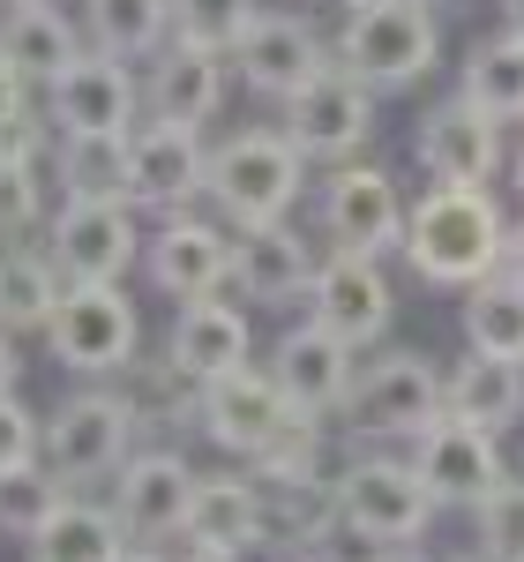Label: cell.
<instances>
[{"mask_svg":"<svg viewBox=\"0 0 524 562\" xmlns=\"http://www.w3.org/2000/svg\"><path fill=\"white\" fill-rule=\"evenodd\" d=\"M262 0H173V38H195L232 60V45L255 31Z\"/></svg>","mask_w":524,"mask_h":562,"instance_id":"36","label":"cell"},{"mask_svg":"<svg viewBox=\"0 0 524 562\" xmlns=\"http://www.w3.org/2000/svg\"><path fill=\"white\" fill-rule=\"evenodd\" d=\"M510 188H517V195H524V150H517V166H510Z\"/></svg>","mask_w":524,"mask_h":562,"instance_id":"46","label":"cell"},{"mask_svg":"<svg viewBox=\"0 0 524 562\" xmlns=\"http://www.w3.org/2000/svg\"><path fill=\"white\" fill-rule=\"evenodd\" d=\"M45 248L60 262L68 285H121V270L143 262V225H135V203H90V195H68L53 225H45Z\"/></svg>","mask_w":524,"mask_h":562,"instance_id":"8","label":"cell"},{"mask_svg":"<svg viewBox=\"0 0 524 562\" xmlns=\"http://www.w3.org/2000/svg\"><path fill=\"white\" fill-rule=\"evenodd\" d=\"M307 315H315L322 330H338V338L360 352V346H375V338L390 330L397 293H390V278H383V262H375V256H345V248H330V262H315Z\"/></svg>","mask_w":524,"mask_h":562,"instance_id":"13","label":"cell"},{"mask_svg":"<svg viewBox=\"0 0 524 562\" xmlns=\"http://www.w3.org/2000/svg\"><path fill=\"white\" fill-rule=\"evenodd\" d=\"M270 375L285 383V397H293L300 413H338L360 368H352V346H345V338H338V330H322V323L307 315L300 330H285V338H277Z\"/></svg>","mask_w":524,"mask_h":562,"instance_id":"22","label":"cell"},{"mask_svg":"<svg viewBox=\"0 0 524 562\" xmlns=\"http://www.w3.org/2000/svg\"><path fill=\"white\" fill-rule=\"evenodd\" d=\"M83 38L113 60H158L173 45V0H83Z\"/></svg>","mask_w":524,"mask_h":562,"instance_id":"30","label":"cell"},{"mask_svg":"<svg viewBox=\"0 0 524 562\" xmlns=\"http://www.w3.org/2000/svg\"><path fill=\"white\" fill-rule=\"evenodd\" d=\"M307 562H345V555H322V548H315V555H307Z\"/></svg>","mask_w":524,"mask_h":562,"instance_id":"50","label":"cell"},{"mask_svg":"<svg viewBox=\"0 0 524 562\" xmlns=\"http://www.w3.org/2000/svg\"><path fill=\"white\" fill-rule=\"evenodd\" d=\"M8 8H15V0H8Z\"/></svg>","mask_w":524,"mask_h":562,"instance_id":"53","label":"cell"},{"mask_svg":"<svg viewBox=\"0 0 524 562\" xmlns=\"http://www.w3.org/2000/svg\"><path fill=\"white\" fill-rule=\"evenodd\" d=\"M465 98L487 105L494 121H524V31H494V38L472 45V60H465Z\"/></svg>","mask_w":524,"mask_h":562,"instance_id":"33","label":"cell"},{"mask_svg":"<svg viewBox=\"0 0 524 562\" xmlns=\"http://www.w3.org/2000/svg\"><path fill=\"white\" fill-rule=\"evenodd\" d=\"M307 285H315V256H307V240L285 217L277 225H248L232 240V278H225L232 301L285 307V301H307Z\"/></svg>","mask_w":524,"mask_h":562,"instance_id":"20","label":"cell"},{"mask_svg":"<svg viewBox=\"0 0 524 562\" xmlns=\"http://www.w3.org/2000/svg\"><path fill=\"white\" fill-rule=\"evenodd\" d=\"M166 352H173L195 383H218V375H232V368H248V352H255L248 307H232L225 293H210V301H180Z\"/></svg>","mask_w":524,"mask_h":562,"instance_id":"23","label":"cell"},{"mask_svg":"<svg viewBox=\"0 0 524 562\" xmlns=\"http://www.w3.org/2000/svg\"><path fill=\"white\" fill-rule=\"evenodd\" d=\"M187 562H240V548H210V540H187Z\"/></svg>","mask_w":524,"mask_h":562,"instance_id":"43","label":"cell"},{"mask_svg":"<svg viewBox=\"0 0 524 562\" xmlns=\"http://www.w3.org/2000/svg\"><path fill=\"white\" fill-rule=\"evenodd\" d=\"M135 428L143 413L128 405V390H76L45 413V465L60 480H105L135 458Z\"/></svg>","mask_w":524,"mask_h":562,"instance_id":"5","label":"cell"},{"mask_svg":"<svg viewBox=\"0 0 524 562\" xmlns=\"http://www.w3.org/2000/svg\"><path fill=\"white\" fill-rule=\"evenodd\" d=\"M23 383V352H15V330H0V390Z\"/></svg>","mask_w":524,"mask_h":562,"instance_id":"41","label":"cell"},{"mask_svg":"<svg viewBox=\"0 0 524 562\" xmlns=\"http://www.w3.org/2000/svg\"><path fill=\"white\" fill-rule=\"evenodd\" d=\"M143 278L166 301H210V293H225V278H232V240H225L218 225L173 211L143 240Z\"/></svg>","mask_w":524,"mask_h":562,"instance_id":"16","label":"cell"},{"mask_svg":"<svg viewBox=\"0 0 524 562\" xmlns=\"http://www.w3.org/2000/svg\"><path fill=\"white\" fill-rule=\"evenodd\" d=\"M195 487H203V473L180 450H135L113 473V510H121V525L135 540H187Z\"/></svg>","mask_w":524,"mask_h":562,"instance_id":"12","label":"cell"},{"mask_svg":"<svg viewBox=\"0 0 524 562\" xmlns=\"http://www.w3.org/2000/svg\"><path fill=\"white\" fill-rule=\"evenodd\" d=\"M203 390L173 352L166 360H128V405L143 413V428H203Z\"/></svg>","mask_w":524,"mask_h":562,"instance_id":"32","label":"cell"},{"mask_svg":"<svg viewBox=\"0 0 524 562\" xmlns=\"http://www.w3.org/2000/svg\"><path fill=\"white\" fill-rule=\"evenodd\" d=\"M128 540H135V532L121 525V510L68 495V503L31 532V555H45V562H121V555H128Z\"/></svg>","mask_w":524,"mask_h":562,"instance_id":"29","label":"cell"},{"mask_svg":"<svg viewBox=\"0 0 524 562\" xmlns=\"http://www.w3.org/2000/svg\"><path fill=\"white\" fill-rule=\"evenodd\" d=\"M0 68H15V60H8V23H0Z\"/></svg>","mask_w":524,"mask_h":562,"instance_id":"47","label":"cell"},{"mask_svg":"<svg viewBox=\"0 0 524 562\" xmlns=\"http://www.w3.org/2000/svg\"><path fill=\"white\" fill-rule=\"evenodd\" d=\"M23 105H31V83H23L15 68H0V121H8V113H23Z\"/></svg>","mask_w":524,"mask_h":562,"instance_id":"40","label":"cell"},{"mask_svg":"<svg viewBox=\"0 0 524 562\" xmlns=\"http://www.w3.org/2000/svg\"><path fill=\"white\" fill-rule=\"evenodd\" d=\"M45 113H53V128H60V135H121V128H135V76H128V60H113V53L90 45L60 83H45Z\"/></svg>","mask_w":524,"mask_h":562,"instance_id":"17","label":"cell"},{"mask_svg":"<svg viewBox=\"0 0 524 562\" xmlns=\"http://www.w3.org/2000/svg\"><path fill=\"white\" fill-rule=\"evenodd\" d=\"M121 562H166V555H150V548H128V555H121Z\"/></svg>","mask_w":524,"mask_h":562,"instance_id":"45","label":"cell"},{"mask_svg":"<svg viewBox=\"0 0 524 562\" xmlns=\"http://www.w3.org/2000/svg\"><path fill=\"white\" fill-rule=\"evenodd\" d=\"M435 487L420 480L412 458H375L360 450L345 473H338V532H360V540H383V548H405L420 540L428 518H435Z\"/></svg>","mask_w":524,"mask_h":562,"instance_id":"4","label":"cell"},{"mask_svg":"<svg viewBox=\"0 0 524 562\" xmlns=\"http://www.w3.org/2000/svg\"><path fill=\"white\" fill-rule=\"evenodd\" d=\"M307 188V150L285 128H240L210 150V203H218L240 233L248 225H277Z\"/></svg>","mask_w":524,"mask_h":562,"instance_id":"3","label":"cell"},{"mask_svg":"<svg viewBox=\"0 0 524 562\" xmlns=\"http://www.w3.org/2000/svg\"><path fill=\"white\" fill-rule=\"evenodd\" d=\"M330 53L345 76H360L375 98H390V90H412L442 60V23L420 0H367V8H345Z\"/></svg>","mask_w":524,"mask_h":562,"instance_id":"2","label":"cell"},{"mask_svg":"<svg viewBox=\"0 0 524 562\" xmlns=\"http://www.w3.org/2000/svg\"><path fill=\"white\" fill-rule=\"evenodd\" d=\"M0 23H8V60H15L23 83H60V76L90 53V45L76 38V23H68L53 0H15Z\"/></svg>","mask_w":524,"mask_h":562,"instance_id":"27","label":"cell"},{"mask_svg":"<svg viewBox=\"0 0 524 562\" xmlns=\"http://www.w3.org/2000/svg\"><path fill=\"white\" fill-rule=\"evenodd\" d=\"M53 180H60V195L135 203V128H121V135H60Z\"/></svg>","mask_w":524,"mask_h":562,"instance_id":"26","label":"cell"},{"mask_svg":"<svg viewBox=\"0 0 524 562\" xmlns=\"http://www.w3.org/2000/svg\"><path fill=\"white\" fill-rule=\"evenodd\" d=\"M345 420L360 428V442H412L442 420V375L420 352L367 360L345 390Z\"/></svg>","mask_w":524,"mask_h":562,"instance_id":"7","label":"cell"},{"mask_svg":"<svg viewBox=\"0 0 524 562\" xmlns=\"http://www.w3.org/2000/svg\"><path fill=\"white\" fill-rule=\"evenodd\" d=\"M502 248H510V225H502V203L487 188H428L412 217H405V262L420 285H442V293H465L502 270Z\"/></svg>","mask_w":524,"mask_h":562,"instance_id":"1","label":"cell"},{"mask_svg":"<svg viewBox=\"0 0 524 562\" xmlns=\"http://www.w3.org/2000/svg\"><path fill=\"white\" fill-rule=\"evenodd\" d=\"M195 195H210V150L203 128H173V121H150L135 128V211H187Z\"/></svg>","mask_w":524,"mask_h":562,"instance_id":"18","label":"cell"},{"mask_svg":"<svg viewBox=\"0 0 524 562\" xmlns=\"http://www.w3.org/2000/svg\"><path fill=\"white\" fill-rule=\"evenodd\" d=\"M405 195L383 166H338L322 180V233L345 256H405Z\"/></svg>","mask_w":524,"mask_h":562,"instance_id":"9","label":"cell"},{"mask_svg":"<svg viewBox=\"0 0 524 562\" xmlns=\"http://www.w3.org/2000/svg\"><path fill=\"white\" fill-rule=\"evenodd\" d=\"M60 503H68V480L53 473L45 458L23 465V473H0V532H8V540H31Z\"/></svg>","mask_w":524,"mask_h":562,"instance_id":"35","label":"cell"},{"mask_svg":"<svg viewBox=\"0 0 524 562\" xmlns=\"http://www.w3.org/2000/svg\"><path fill=\"white\" fill-rule=\"evenodd\" d=\"M293 413H300V405L285 397L277 375H262V368H232V375H218V383L203 390V435H210L218 450H240V458H255Z\"/></svg>","mask_w":524,"mask_h":562,"instance_id":"19","label":"cell"},{"mask_svg":"<svg viewBox=\"0 0 524 562\" xmlns=\"http://www.w3.org/2000/svg\"><path fill=\"white\" fill-rule=\"evenodd\" d=\"M338 8H367V0H338Z\"/></svg>","mask_w":524,"mask_h":562,"instance_id":"51","label":"cell"},{"mask_svg":"<svg viewBox=\"0 0 524 562\" xmlns=\"http://www.w3.org/2000/svg\"><path fill=\"white\" fill-rule=\"evenodd\" d=\"M38 458H45V420L15 390H0V473H23V465H38Z\"/></svg>","mask_w":524,"mask_h":562,"instance_id":"39","label":"cell"},{"mask_svg":"<svg viewBox=\"0 0 524 562\" xmlns=\"http://www.w3.org/2000/svg\"><path fill=\"white\" fill-rule=\"evenodd\" d=\"M465 346L524 360V278L494 270L480 285H465Z\"/></svg>","mask_w":524,"mask_h":562,"instance_id":"34","label":"cell"},{"mask_svg":"<svg viewBox=\"0 0 524 562\" xmlns=\"http://www.w3.org/2000/svg\"><path fill=\"white\" fill-rule=\"evenodd\" d=\"M31 562H45V555H31Z\"/></svg>","mask_w":524,"mask_h":562,"instance_id":"52","label":"cell"},{"mask_svg":"<svg viewBox=\"0 0 524 562\" xmlns=\"http://www.w3.org/2000/svg\"><path fill=\"white\" fill-rule=\"evenodd\" d=\"M285 135L307 150V166H345L352 150L375 135V90L330 60L300 98H285Z\"/></svg>","mask_w":524,"mask_h":562,"instance_id":"11","label":"cell"},{"mask_svg":"<svg viewBox=\"0 0 524 562\" xmlns=\"http://www.w3.org/2000/svg\"><path fill=\"white\" fill-rule=\"evenodd\" d=\"M187 540H210V548H255L270 540V510H262V487L248 473H203L195 487V518H187Z\"/></svg>","mask_w":524,"mask_h":562,"instance_id":"28","label":"cell"},{"mask_svg":"<svg viewBox=\"0 0 524 562\" xmlns=\"http://www.w3.org/2000/svg\"><path fill=\"white\" fill-rule=\"evenodd\" d=\"M143 105L150 121H173V128H210L225 105V53L195 38H173L158 60H150V83H143Z\"/></svg>","mask_w":524,"mask_h":562,"instance_id":"21","label":"cell"},{"mask_svg":"<svg viewBox=\"0 0 524 562\" xmlns=\"http://www.w3.org/2000/svg\"><path fill=\"white\" fill-rule=\"evenodd\" d=\"M383 562H420V555H405V548H390V555H383Z\"/></svg>","mask_w":524,"mask_h":562,"instance_id":"48","label":"cell"},{"mask_svg":"<svg viewBox=\"0 0 524 562\" xmlns=\"http://www.w3.org/2000/svg\"><path fill=\"white\" fill-rule=\"evenodd\" d=\"M38 217H45V180H38V166L0 158V240H23Z\"/></svg>","mask_w":524,"mask_h":562,"instance_id":"38","label":"cell"},{"mask_svg":"<svg viewBox=\"0 0 524 562\" xmlns=\"http://www.w3.org/2000/svg\"><path fill=\"white\" fill-rule=\"evenodd\" d=\"M412 158H420V173L442 180V188H487L494 166H502V121L457 90V98H442V105L420 113Z\"/></svg>","mask_w":524,"mask_h":562,"instance_id":"10","label":"cell"},{"mask_svg":"<svg viewBox=\"0 0 524 562\" xmlns=\"http://www.w3.org/2000/svg\"><path fill=\"white\" fill-rule=\"evenodd\" d=\"M412 465H420V480L435 487L442 510H472V503H487V495L510 480L494 435L472 428V420H449V413H442L428 435H412Z\"/></svg>","mask_w":524,"mask_h":562,"instance_id":"14","label":"cell"},{"mask_svg":"<svg viewBox=\"0 0 524 562\" xmlns=\"http://www.w3.org/2000/svg\"><path fill=\"white\" fill-rule=\"evenodd\" d=\"M60 293H68V278H60L53 248H8L0 256V330H38L45 338Z\"/></svg>","mask_w":524,"mask_h":562,"instance_id":"31","label":"cell"},{"mask_svg":"<svg viewBox=\"0 0 524 562\" xmlns=\"http://www.w3.org/2000/svg\"><path fill=\"white\" fill-rule=\"evenodd\" d=\"M420 8H435V15H442V8H457V0H420Z\"/></svg>","mask_w":524,"mask_h":562,"instance_id":"49","label":"cell"},{"mask_svg":"<svg viewBox=\"0 0 524 562\" xmlns=\"http://www.w3.org/2000/svg\"><path fill=\"white\" fill-rule=\"evenodd\" d=\"M502 270H510V278H524V217L510 225V248H502Z\"/></svg>","mask_w":524,"mask_h":562,"instance_id":"42","label":"cell"},{"mask_svg":"<svg viewBox=\"0 0 524 562\" xmlns=\"http://www.w3.org/2000/svg\"><path fill=\"white\" fill-rule=\"evenodd\" d=\"M262 510H270V540L262 548H300L315 555L338 532V480L322 473H255Z\"/></svg>","mask_w":524,"mask_h":562,"instance_id":"25","label":"cell"},{"mask_svg":"<svg viewBox=\"0 0 524 562\" xmlns=\"http://www.w3.org/2000/svg\"><path fill=\"white\" fill-rule=\"evenodd\" d=\"M472 540L487 562H524V480H502L487 503H472Z\"/></svg>","mask_w":524,"mask_h":562,"instance_id":"37","label":"cell"},{"mask_svg":"<svg viewBox=\"0 0 524 562\" xmlns=\"http://www.w3.org/2000/svg\"><path fill=\"white\" fill-rule=\"evenodd\" d=\"M135 346H143V323L121 285H68L45 323V352L68 375H128Z\"/></svg>","mask_w":524,"mask_h":562,"instance_id":"6","label":"cell"},{"mask_svg":"<svg viewBox=\"0 0 524 562\" xmlns=\"http://www.w3.org/2000/svg\"><path fill=\"white\" fill-rule=\"evenodd\" d=\"M330 60H338V53L315 38V23H300V15H270V8L255 15V31L232 45L240 83L255 90V98H277V105H285V98H300Z\"/></svg>","mask_w":524,"mask_h":562,"instance_id":"15","label":"cell"},{"mask_svg":"<svg viewBox=\"0 0 524 562\" xmlns=\"http://www.w3.org/2000/svg\"><path fill=\"white\" fill-rule=\"evenodd\" d=\"M502 23H510V31H524V0H502Z\"/></svg>","mask_w":524,"mask_h":562,"instance_id":"44","label":"cell"},{"mask_svg":"<svg viewBox=\"0 0 524 562\" xmlns=\"http://www.w3.org/2000/svg\"><path fill=\"white\" fill-rule=\"evenodd\" d=\"M442 413L449 420H472L487 435H510L524 420V360H510V352L457 360V375L442 383Z\"/></svg>","mask_w":524,"mask_h":562,"instance_id":"24","label":"cell"}]
</instances>
